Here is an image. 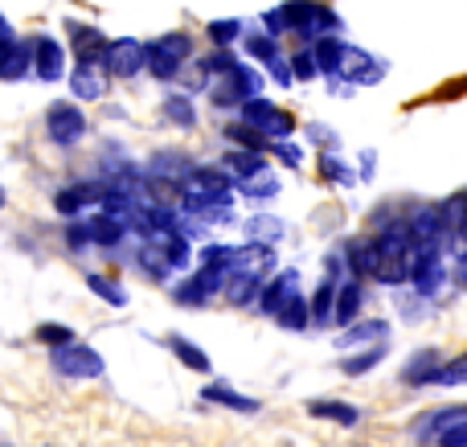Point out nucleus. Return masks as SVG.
I'll use <instances>...</instances> for the list:
<instances>
[{
	"label": "nucleus",
	"mask_w": 467,
	"mask_h": 447,
	"mask_svg": "<svg viewBox=\"0 0 467 447\" xmlns=\"http://www.w3.org/2000/svg\"><path fill=\"white\" fill-rule=\"evenodd\" d=\"M140 267L152 279H169L172 263H169V255H164V246H140Z\"/></svg>",
	"instance_id": "obj_34"
},
{
	"label": "nucleus",
	"mask_w": 467,
	"mask_h": 447,
	"mask_svg": "<svg viewBox=\"0 0 467 447\" xmlns=\"http://www.w3.org/2000/svg\"><path fill=\"white\" fill-rule=\"evenodd\" d=\"M161 111L169 115L172 128H193V123H197V107H193V99H189V95H169Z\"/></svg>",
	"instance_id": "obj_27"
},
{
	"label": "nucleus",
	"mask_w": 467,
	"mask_h": 447,
	"mask_svg": "<svg viewBox=\"0 0 467 447\" xmlns=\"http://www.w3.org/2000/svg\"><path fill=\"white\" fill-rule=\"evenodd\" d=\"M70 90H74V99H103L107 95V78H103V70H99V62H78L70 70Z\"/></svg>",
	"instance_id": "obj_11"
},
{
	"label": "nucleus",
	"mask_w": 467,
	"mask_h": 447,
	"mask_svg": "<svg viewBox=\"0 0 467 447\" xmlns=\"http://www.w3.org/2000/svg\"><path fill=\"white\" fill-rule=\"evenodd\" d=\"M266 70H271V78L279 82V87H291V82H296V66H291V57H283V54H275L271 62H266Z\"/></svg>",
	"instance_id": "obj_40"
},
{
	"label": "nucleus",
	"mask_w": 467,
	"mask_h": 447,
	"mask_svg": "<svg viewBox=\"0 0 467 447\" xmlns=\"http://www.w3.org/2000/svg\"><path fill=\"white\" fill-rule=\"evenodd\" d=\"M222 164H226V169H230L238 181H242V177H254V172H263V169H266V164H263V152H254V148H242V152H230Z\"/></svg>",
	"instance_id": "obj_29"
},
{
	"label": "nucleus",
	"mask_w": 467,
	"mask_h": 447,
	"mask_svg": "<svg viewBox=\"0 0 467 447\" xmlns=\"http://www.w3.org/2000/svg\"><path fill=\"white\" fill-rule=\"evenodd\" d=\"M316 62H320V74H345V57H348V46L340 37H332V33H324L320 41H316Z\"/></svg>",
	"instance_id": "obj_16"
},
{
	"label": "nucleus",
	"mask_w": 467,
	"mask_h": 447,
	"mask_svg": "<svg viewBox=\"0 0 467 447\" xmlns=\"http://www.w3.org/2000/svg\"><path fill=\"white\" fill-rule=\"evenodd\" d=\"M5 205H8V193H5V185H0V210H5Z\"/></svg>",
	"instance_id": "obj_48"
},
{
	"label": "nucleus",
	"mask_w": 467,
	"mask_h": 447,
	"mask_svg": "<svg viewBox=\"0 0 467 447\" xmlns=\"http://www.w3.org/2000/svg\"><path fill=\"white\" fill-rule=\"evenodd\" d=\"M37 341H46V345H66V341H74V333L66 325H41L37 328Z\"/></svg>",
	"instance_id": "obj_43"
},
{
	"label": "nucleus",
	"mask_w": 467,
	"mask_h": 447,
	"mask_svg": "<svg viewBox=\"0 0 467 447\" xmlns=\"http://www.w3.org/2000/svg\"><path fill=\"white\" fill-rule=\"evenodd\" d=\"M345 255H348V267H353L357 279H378V271H381V246L373 243V238H348Z\"/></svg>",
	"instance_id": "obj_7"
},
{
	"label": "nucleus",
	"mask_w": 467,
	"mask_h": 447,
	"mask_svg": "<svg viewBox=\"0 0 467 447\" xmlns=\"http://www.w3.org/2000/svg\"><path fill=\"white\" fill-rule=\"evenodd\" d=\"M439 353L435 349H422V353H414L410 361H406V369H402V382L406 386H422V382H435V374H439Z\"/></svg>",
	"instance_id": "obj_20"
},
{
	"label": "nucleus",
	"mask_w": 467,
	"mask_h": 447,
	"mask_svg": "<svg viewBox=\"0 0 467 447\" xmlns=\"http://www.w3.org/2000/svg\"><path fill=\"white\" fill-rule=\"evenodd\" d=\"M189 172H193V164H189V156H181V152H161V156L148 161V177L161 181V185H177L181 189Z\"/></svg>",
	"instance_id": "obj_10"
},
{
	"label": "nucleus",
	"mask_w": 467,
	"mask_h": 447,
	"mask_svg": "<svg viewBox=\"0 0 467 447\" xmlns=\"http://www.w3.org/2000/svg\"><path fill=\"white\" fill-rule=\"evenodd\" d=\"M107 70L115 74V78H136L140 70L148 66V46H140L136 37H119L107 46Z\"/></svg>",
	"instance_id": "obj_4"
},
{
	"label": "nucleus",
	"mask_w": 467,
	"mask_h": 447,
	"mask_svg": "<svg viewBox=\"0 0 467 447\" xmlns=\"http://www.w3.org/2000/svg\"><path fill=\"white\" fill-rule=\"evenodd\" d=\"M345 74H348V82H378L381 74H386V66L381 62H373L365 49H357V46H348V57H345Z\"/></svg>",
	"instance_id": "obj_18"
},
{
	"label": "nucleus",
	"mask_w": 467,
	"mask_h": 447,
	"mask_svg": "<svg viewBox=\"0 0 467 447\" xmlns=\"http://www.w3.org/2000/svg\"><path fill=\"white\" fill-rule=\"evenodd\" d=\"M296 287H299V271H279V275L263 287V296H258V312H263V317H279L283 304L296 296Z\"/></svg>",
	"instance_id": "obj_8"
},
{
	"label": "nucleus",
	"mask_w": 467,
	"mask_h": 447,
	"mask_svg": "<svg viewBox=\"0 0 467 447\" xmlns=\"http://www.w3.org/2000/svg\"><path fill=\"white\" fill-rule=\"evenodd\" d=\"M263 70H254V66H234V70L222 74V87H213L210 90V99L218 107H242L246 99H254V95H263Z\"/></svg>",
	"instance_id": "obj_2"
},
{
	"label": "nucleus",
	"mask_w": 467,
	"mask_h": 447,
	"mask_svg": "<svg viewBox=\"0 0 467 447\" xmlns=\"http://www.w3.org/2000/svg\"><path fill=\"white\" fill-rule=\"evenodd\" d=\"M238 189L246 197H275V193H279V181H275V172L263 169V172H254V177H242Z\"/></svg>",
	"instance_id": "obj_36"
},
{
	"label": "nucleus",
	"mask_w": 467,
	"mask_h": 447,
	"mask_svg": "<svg viewBox=\"0 0 467 447\" xmlns=\"http://www.w3.org/2000/svg\"><path fill=\"white\" fill-rule=\"evenodd\" d=\"M258 296H263V275H258L254 267H234L230 284H226V304L246 308V304H254Z\"/></svg>",
	"instance_id": "obj_9"
},
{
	"label": "nucleus",
	"mask_w": 467,
	"mask_h": 447,
	"mask_svg": "<svg viewBox=\"0 0 467 447\" xmlns=\"http://www.w3.org/2000/svg\"><path fill=\"white\" fill-rule=\"evenodd\" d=\"M226 136H230V140H238V144H246V148H254V152H266V148H271V140H266V131H258L254 123H246V120L230 123V128H226Z\"/></svg>",
	"instance_id": "obj_32"
},
{
	"label": "nucleus",
	"mask_w": 467,
	"mask_h": 447,
	"mask_svg": "<svg viewBox=\"0 0 467 447\" xmlns=\"http://www.w3.org/2000/svg\"><path fill=\"white\" fill-rule=\"evenodd\" d=\"M283 222L279 218H271V213H254V218L246 222V238L250 243H266V246H275L283 238Z\"/></svg>",
	"instance_id": "obj_23"
},
{
	"label": "nucleus",
	"mask_w": 467,
	"mask_h": 447,
	"mask_svg": "<svg viewBox=\"0 0 467 447\" xmlns=\"http://www.w3.org/2000/svg\"><path fill=\"white\" fill-rule=\"evenodd\" d=\"M169 349H172V353H177V358H181V361H185V366H189V369H197V374H210V369H213V366H210V358H205V353H202V349H197V345H193V341H189V337L172 333V337H169Z\"/></svg>",
	"instance_id": "obj_26"
},
{
	"label": "nucleus",
	"mask_w": 467,
	"mask_h": 447,
	"mask_svg": "<svg viewBox=\"0 0 467 447\" xmlns=\"http://www.w3.org/2000/svg\"><path fill=\"white\" fill-rule=\"evenodd\" d=\"M435 382L439 386H463L467 382V353L463 358H455V361H447V366H439Z\"/></svg>",
	"instance_id": "obj_38"
},
{
	"label": "nucleus",
	"mask_w": 467,
	"mask_h": 447,
	"mask_svg": "<svg viewBox=\"0 0 467 447\" xmlns=\"http://www.w3.org/2000/svg\"><path fill=\"white\" fill-rule=\"evenodd\" d=\"M291 131H296V115L279 111V115L271 120V128H266V140H287Z\"/></svg>",
	"instance_id": "obj_42"
},
{
	"label": "nucleus",
	"mask_w": 467,
	"mask_h": 447,
	"mask_svg": "<svg viewBox=\"0 0 467 447\" xmlns=\"http://www.w3.org/2000/svg\"><path fill=\"white\" fill-rule=\"evenodd\" d=\"M202 399L205 402H213V407H226V411H238V415H254L258 411V399H246V394H238V390H230V386H205L202 390Z\"/></svg>",
	"instance_id": "obj_19"
},
{
	"label": "nucleus",
	"mask_w": 467,
	"mask_h": 447,
	"mask_svg": "<svg viewBox=\"0 0 467 447\" xmlns=\"http://www.w3.org/2000/svg\"><path fill=\"white\" fill-rule=\"evenodd\" d=\"M291 66H296V78H316V74H320V62H316V49H299V54L291 57Z\"/></svg>",
	"instance_id": "obj_41"
},
{
	"label": "nucleus",
	"mask_w": 467,
	"mask_h": 447,
	"mask_svg": "<svg viewBox=\"0 0 467 447\" xmlns=\"http://www.w3.org/2000/svg\"><path fill=\"white\" fill-rule=\"evenodd\" d=\"M337 292H340V284L337 279H320V287H316V296H312V325H332V317H337Z\"/></svg>",
	"instance_id": "obj_21"
},
{
	"label": "nucleus",
	"mask_w": 467,
	"mask_h": 447,
	"mask_svg": "<svg viewBox=\"0 0 467 447\" xmlns=\"http://www.w3.org/2000/svg\"><path fill=\"white\" fill-rule=\"evenodd\" d=\"M307 415L316 419H332L340 427H357L361 423V411L353 402H340V399H307Z\"/></svg>",
	"instance_id": "obj_14"
},
{
	"label": "nucleus",
	"mask_w": 467,
	"mask_h": 447,
	"mask_svg": "<svg viewBox=\"0 0 467 447\" xmlns=\"http://www.w3.org/2000/svg\"><path fill=\"white\" fill-rule=\"evenodd\" d=\"M389 337L386 320H361V325H348L337 337V349H361V345H381Z\"/></svg>",
	"instance_id": "obj_12"
},
{
	"label": "nucleus",
	"mask_w": 467,
	"mask_h": 447,
	"mask_svg": "<svg viewBox=\"0 0 467 447\" xmlns=\"http://www.w3.org/2000/svg\"><path fill=\"white\" fill-rule=\"evenodd\" d=\"M275 156H279V161H287L291 169H299V164H304V152H299L296 144H287V140H279V144H275Z\"/></svg>",
	"instance_id": "obj_45"
},
{
	"label": "nucleus",
	"mask_w": 467,
	"mask_h": 447,
	"mask_svg": "<svg viewBox=\"0 0 467 447\" xmlns=\"http://www.w3.org/2000/svg\"><path fill=\"white\" fill-rule=\"evenodd\" d=\"M87 287L99 296V300L115 304V308H123V304H128V292H123L119 284H111V279H107V275H99V271H90V275H87Z\"/></svg>",
	"instance_id": "obj_33"
},
{
	"label": "nucleus",
	"mask_w": 467,
	"mask_h": 447,
	"mask_svg": "<svg viewBox=\"0 0 467 447\" xmlns=\"http://www.w3.org/2000/svg\"><path fill=\"white\" fill-rule=\"evenodd\" d=\"M49 366H54L62 378H74V382H87V378H103L107 361L99 358V353L90 349V345L66 341V345H54V349H49Z\"/></svg>",
	"instance_id": "obj_1"
},
{
	"label": "nucleus",
	"mask_w": 467,
	"mask_h": 447,
	"mask_svg": "<svg viewBox=\"0 0 467 447\" xmlns=\"http://www.w3.org/2000/svg\"><path fill=\"white\" fill-rule=\"evenodd\" d=\"M46 131L57 148H74L82 136H87V115L74 103H54L46 115Z\"/></svg>",
	"instance_id": "obj_3"
},
{
	"label": "nucleus",
	"mask_w": 467,
	"mask_h": 447,
	"mask_svg": "<svg viewBox=\"0 0 467 447\" xmlns=\"http://www.w3.org/2000/svg\"><path fill=\"white\" fill-rule=\"evenodd\" d=\"M263 25H266V33H271V37H279V33L287 29V21H283V13H279V8H271V13H263Z\"/></svg>",
	"instance_id": "obj_46"
},
{
	"label": "nucleus",
	"mask_w": 467,
	"mask_h": 447,
	"mask_svg": "<svg viewBox=\"0 0 467 447\" xmlns=\"http://www.w3.org/2000/svg\"><path fill=\"white\" fill-rule=\"evenodd\" d=\"M181 66H185V57L172 54L164 41H152V46H148V74H152L156 82H172L181 74Z\"/></svg>",
	"instance_id": "obj_15"
},
{
	"label": "nucleus",
	"mask_w": 467,
	"mask_h": 447,
	"mask_svg": "<svg viewBox=\"0 0 467 447\" xmlns=\"http://www.w3.org/2000/svg\"><path fill=\"white\" fill-rule=\"evenodd\" d=\"M70 33H74V49H78V62H99V57H107V46H111V41H107L99 29H87V25L70 21Z\"/></svg>",
	"instance_id": "obj_17"
},
{
	"label": "nucleus",
	"mask_w": 467,
	"mask_h": 447,
	"mask_svg": "<svg viewBox=\"0 0 467 447\" xmlns=\"http://www.w3.org/2000/svg\"><path fill=\"white\" fill-rule=\"evenodd\" d=\"M33 70H37L41 82H57L66 74V46L49 33H37L33 37Z\"/></svg>",
	"instance_id": "obj_5"
},
{
	"label": "nucleus",
	"mask_w": 467,
	"mask_h": 447,
	"mask_svg": "<svg viewBox=\"0 0 467 447\" xmlns=\"http://www.w3.org/2000/svg\"><path fill=\"white\" fill-rule=\"evenodd\" d=\"M66 243H70V251H87V246H95V226H90V222H74V226L66 230Z\"/></svg>",
	"instance_id": "obj_39"
},
{
	"label": "nucleus",
	"mask_w": 467,
	"mask_h": 447,
	"mask_svg": "<svg viewBox=\"0 0 467 447\" xmlns=\"http://www.w3.org/2000/svg\"><path fill=\"white\" fill-rule=\"evenodd\" d=\"M246 54L254 57V62H263V66H266L275 54H279V41H275L271 33H258V29H250V33H246Z\"/></svg>",
	"instance_id": "obj_35"
},
{
	"label": "nucleus",
	"mask_w": 467,
	"mask_h": 447,
	"mask_svg": "<svg viewBox=\"0 0 467 447\" xmlns=\"http://www.w3.org/2000/svg\"><path fill=\"white\" fill-rule=\"evenodd\" d=\"M439 443H443V447H463L467 443V419H460L455 427H447V431L439 435Z\"/></svg>",
	"instance_id": "obj_44"
},
{
	"label": "nucleus",
	"mask_w": 467,
	"mask_h": 447,
	"mask_svg": "<svg viewBox=\"0 0 467 447\" xmlns=\"http://www.w3.org/2000/svg\"><path fill=\"white\" fill-rule=\"evenodd\" d=\"M275 320H279L283 328H291V333H299V328H307V325H312V304H307L304 296L296 292L287 304H283V312H279V317H275Z\"/></svg>",
	"instance_id": "obj_24"
},
{
	"label": "nucleus",
	"mask_w": 467,
	"mask_h": 447,
	"mask_svg": "<svg viewBox=\"0 0 467 447\" xmlns=\"http://www.w3.org/2000/svg\"><path fill=\"white\" fill-rule=\"evenodd\" d=\"M320 177H328L332 185H345V189H348V185H357L353 164H345L337 152H332V148H328V152H320Z\"/></svg>",
	"instance_id": "obj_28"
},
{
	"label": "nucleus",
	"mask_w": 467,
	"mask_h": 447,
	"mask_svg": "<svg viewBox=\"0 0 467 447\" xmlns=\"http://www.w3.org/2000/svg\"><path fill=\"white\" fill-rule=\"evenodd\" d=\"M357 308H361V287H357V279H348V284H340L337 292V317H332V325H353L357 320Z\"/></svg>",
	"instance_id": "obj_22"
},
{
	"label": "nucleus",
	"mask_w": 467,
	"mask_h": 447,
	"mask_svg": "<svg viewBox=\"0 0 467 447\" xmlns=\"http://www.w3.org/2000/svg\"><path fill=\"white\" fill-rule=\"evenodd\" d=\"M161 246H164V255H169V263H172V271H189V263H193V246H189V238L185 234H164L161 238Z\"/></svg>",
	"instance_id": "obj_30"
},
{
	"label": "nucleus",
	"mask_w": 467,
	"mask_h": 447,
	"mask_svg": "<svg viewBox=\"0 0 467 447\" xmlns=\"http://www.w3.org/2000/svg\"><path fill=\"white\" fill-rule=\"evenodd\" d=\"M8 37H13V29H8V21L0 16V41H8Z\"/></svg>",
	"instance_id": "obj_47"
},
{
	"label": "nucleus",
	"mask_w": 467,
	"mask_h": 447,
	"mask_svg": "<svg viewBox=\"0 0 467 447\" xmlns=\"http://www.w3.org/2000/svg\"><path fill=\"white\" fill-rule=\"evenodd\" d=\"M33 70V41H0V82H21Z\"/></svg>",
	"instance_id": "obj_6"
},
{
	"label": "nucleus",
	"mask_w": 467,
	"mask_h": 447,
	"mask_svg": "<svg viewBox=\"0 0 467 447\" xmlns=\"http://www.w3.org/2000/svg\"><path fill=\"white\" fill-rule=\"evenodd\" d=\"M238 115H242V120H246V123H254L258 131H266V128H271V120H275V115H279V107H275L271 99L254 95V99H246V103L238 107Z\"/></svg>",
	"instance_id": "obj_25"
},
{
	"label": "nucleus",
	"mask_w": 467,
	"mask_h": 447,
	"mask_svg": "<svg viewBox=\"0 0 467 447\" xmlns=\"http://www.w3.org/2000/svg\"><path fill=\"white\" fill-rule=\"evenodd\" d=\"M381 358H386V341L373 345V349H365V353H353V358H345V361H340V369H345L348 378H361V374H369V369L378 366Z\"/></svg>",
	"instance_id": "obj_31"
},
{
	"label": "nucleus",
	"mask_w": 467,
	"mask_h": 447,
	"mask_svg": "<svg viewBox=\"0 0 467 447\" xmlns=\"http://www.w3.org/2000/svg\"><path fill=\"white\" fill-rule=\"evenodd\" d=\"M320 8H324L320 0H287L279 13H283V21H287L291 33L312 41V25H316V16H320Z\"/></svg>",
	"instance_id": "obj_13"
},
{
	"label": "nucleus",
	"mask_w": 467,
	"mask_h": 447,
	"mask_svg": "<svg viewBox=\"0 0 467 447\" xmlns=\"http://www.w3.org/2000/svg\"><path fill=\"white\" fill-rule=\"evenodd\" d=\"M205 33H210V41H213L218 49H226L234 37H242V21H238V16H226V21H210V29H205Z\"/></svg>",
	"instance_id": "obj_37"
}]
</instances>
